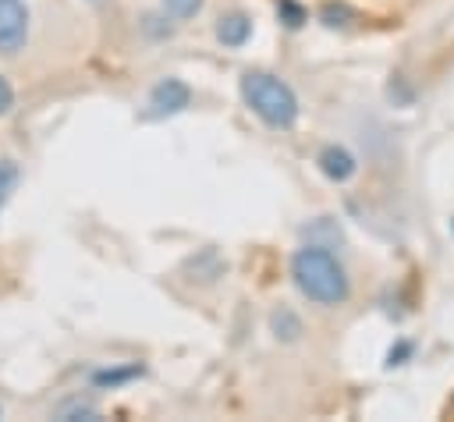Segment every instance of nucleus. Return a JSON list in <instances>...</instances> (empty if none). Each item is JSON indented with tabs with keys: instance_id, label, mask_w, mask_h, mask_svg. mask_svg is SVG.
I'll list each match as a JSON object with an SVG mask.
<instances>
[{
	"instance_id": "f257e3e1",
	"label": "nucleus",
	"mask_w": 454,
	"mask_h": 422,
	"mask_svg": "<svg viewBox=\"0 0 454 422\" xmlns=\"http://www.w3.org/2000/svg\"><path fill=\"white\" fill-rule=\"evenodd\" d=\"M291 277L298 284V291L316 301V305H344L351 294V280L344 262L326 248V245H301L291 259Z\"/></svg>"
},
{
	"instance_id": "f03ea898",
	"label": "nucleus",
	"mask_w": 454,
	"mask_h": 422,
	"mask_svg": "<svg viewBox=\"0 0 454 422\" xmlns=\"http://www.w3.org/2000/svg\"><path fill=\"white\" fill-rule=\"evenodd\" d=\"M241 99H245V106L262 124H270L277 131H287L298 121V96H294V89L284 78L270 74V71H245L241 74Z\"/></svg>"
},
{
	"instance_id": "7ed1b4c3",
	"label": "nucleus",
	"mask_w": 454,
	"mask_h": 422,
	"mask_svg": "<svg viewBox=\"0 0 454 422\" xmlns=\"http://www.w3.org/2000/svg\"><path fill=\"white\" fill-rule=\"evenodd\" d=\"M28 0H0V57H18L28 46Z\"/></svg>"
},
{
	"instance_id": "20e7f679",
	"label": "nucleus",
	"mask_w": 454,
	"mask_h": 422,
	"mask_svg": "<svg viewBox=\"0 0 454 422\" xmlns=\"http://www.w3.org/2000/svg\"><path fill=\"white\" fill-rule=\"evenodd\" d=\"M188 103H192V89H188V82L167 74V78H160V82L153 85L149 103H145V117H149V121L174 117V113H181Z\"/></svg>"
},
{
	"instance_id": "39448f33",
	"label": "nucleus",
	"mask_w": 454,
	"mask_h": 422,
	"mask_svg": "<svg viewBox=\"0 0 454 422\" xmlns=\"http://www.w3.org/2000/svg\"><path fill=\"white\" fill-rule=\"evenodd\" d=\"M316 163H319V170H323L330 181H337V184H344V181H348V177L358 170L355 156H351L344 145H326V149H319Z\"/></svg>"
},
{
	"instance_id": "423d86ee",
	"label": "nucleus",
	"mask_w": 454,
	"mask_h": 422,
	"mask_svg": "<svg viewBox=\"0 0 454 422\" xmlns=\"http://www.w3.org/2000/svg\"><path fill=\"white\" fill-rule=\"evenodd\" d=\"M216 39L227 46V50H241L248 39H252V18L241 14V11H231L216 21Z\"/></svg>"
},
{
	"instance_id": "0eeeda50",
	"label": "nucleus",
	"mask_w": 454,
	"mask_h": 422,
	"mask_svg": "<svg viewBox=\"0 0 454 422\" xmlns=\"http://www.w3.org/2000/svg\"><path fill=\"white\" fill-rule=\"evenodd\" d=\"M53 418H60V422H82V418H99V408H96V401L92 397H82V394H71V397H64L60 404H53V411H50Z\"/></svg>"
},
{
	"instance_id": "6e6552de",
	"label": "nucleus",
	"mask_w": 454,
	"mask_h": 422,
	"mask_svg": "<svg viewBox=\"0 0 454 422\" xmlns=\"http://www.w3.org/2000/svg\"><path fill=\"white\" fill-rule=\"evenodd\" d=\"M142 372H145L142 365H110V369H96L89 379H92V387H96V390H117V387H124V383L138 379Z\"/></svg>"
},
{
	"instance_id": "1a4fd4ad",
	"label": "nucleus",
	"mask_w": 454,
	"mask_h": 422,
	"mask_svg": "<svg viewBox=\"0 0 454 422\" xmlns=\"http://www.w3.org/2000/svg\"><path fill=\"white\" fill-rule=\"evenodd\" d=\"M270 326H273V333L280 337V340H294L298 333H301V323H298V316L291 312V309H277L273 316H270Z\"/></svg>"
},
{
	"instance_id": "9d476101",
	"label": "nucleus",
	"mask_w": 454,
	"mask_h": 422,
	"mask_svg": "<svg viewBox=\"0 0 454 422\" xmlns=\"http://www.w3.org/2000/svg\"><path fill=\"white\" fill-rule=\"evenodd\" d=\"M160 4H163V14H167V18L188 21V18H195V14L202 11L206 0H160Z\"/></svg>"
},
{
	"instance_id": "9b49d317",
	"label": "nucleus",
	"mask_w": 454,
	"mask_h": 422,
	"mask_svg": "<svg viewBox=\"0 0 454 422\" xmlns=\"http://www.w3.org/2000/svg\"><path fill=\"white\" fill-rule=\"evenodd\" d=\"M142 32H145L149 39H167V35L174 32V25H170L167 14H145V18H142Z\"/></svg>"
},
{
	"instance_id": "f8f14e48",
	"label": "nucleus",
	"mask_w": 454,
	"mask_h": 422,
	"mask_svg": "<svg viewBox=\"0 0 454 422\" xmlns=\"http://www.w3.org/2000/svg\"><path fill=\"white\" fill-rule=\"evenodd\" d=\"M14 184H18V163H14V160H0V209H4V202L11 199Z\"/></svg>"
},
{
	"instance_id": "ddd939ff",
	"label": "nucleus",
	"mask_w": 454,
	"mask_h": 422,
	"mask_svg": "<svg viewBox=\"0 0 454 422\" xmlns=\"http://www.w3.org/2000/svg\"><path fill=\"white\" fill-rule=\"evenodd\" d=\"M277 14H280V21H284L287 28H298V25L305 21V11H301L294 0H280V4H277Z\"/></svg>"
},
{
	"instance_id": "4468645a",
	"label": "nucleus",
	"mask_w": 454,
	"mask_h": 422,
	"mask_svg": "<svg viewBox=\"0 0 454 422\" xmlns=\"http://www.w3.org/2000/svg\"><path fill=\"white\" fill-rule=\"evenodd\" d=\"M11 106H14V85L0 74V117H4V113H11Z\"/></svg>"
},
{
	"instance_id": "2eb2a0df",
	"label": "nucleus",
	"mask_w": 454,
	"mask_h": 422,
	"mask_svg": "<svg viewBox=\"0 0 454 422\" xmlns=\"http://www.w3.org/2000/svg\"><path fill=\"white\" fill-rule=\"evenodd\" d=\"M323 18H326V25H344L340 18H348V11H344V7H333V4H330V7L323 11Z\"/></svg>"
},
{
	"instance_id": "dca6fc26",
	"label": "nucleus",
	"mask_w": 454,
	"mask_h": 422,
	"mask_svg": "<svg viewBox=\"0 0 454 422\" xmlns=\"http://www.w3.org/2000/svg\"><path fill=\"white\" fill-rule=\"evenodd\" d=\"M408 351H411L408 344H397V348H390V355H387V358H390V365H401V358H404Z\"/></svg>"
},
{
	"instance_id": "f3484780",
	"label": "nucleus",
	"mask_w": 454,
	"mask_h": 422,
	"mask_svg": "<svg viewBox=\"0 0 454 422\" xmlns=\"http://www.w3.org/2000/svg\"><path fill=\"white\" fill-rule=\"evenodd\" d=\"M0 415H4V404H0Z\"/></svg>"
}]
</instances>
